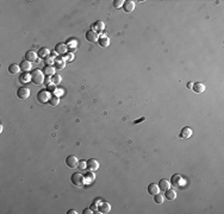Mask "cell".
Returning a JSON list of instances; mask_svg holds the SVG:
<instances>
[{"instance_id":"6da1fadb","label":"cell","mask_w":224,"mask_h":214,"mask_svg":"<svg viewBox=\"0 0 224 214\" xmlns=\"http://www.w3.org/2000/svg\"><path fill=\"white\" fill-rule=\"evenodd\" d=\"M30 75H31V82H32V83H35V85H37V86L44 83V74H43L41 70L35 69V70L31 72Z\"/></svg>"},{"instance_id":"7a4b0ae2","label":"cell","mask_w":224,"mask_h":214,"mask_svg":"<svg viewBox=\"0 0 224 214\" xmlns=\"http://www.w3.org/2000/svg\"><path fill=\"white\" fill-rule=\"evenodd\" d=\"M70 181L75 186V187H84L85 184V177L82 176V174L80 173H74L72 176H70Z\"/></svg>"},{"instance_id":"3957f363","label":"cell","mask_w":224,"mask_h":214,"mask_svg":"<svg viewBox=\"0 0 224 214\" xmlns=\"http://www.w3.org/2000/svg\"><path fill=\"white\" fill-rule=\"evenodd\" d=\"M30 97V89L26 87H19L17 89V98H19L20 100H26Z\"/></svg>"},{"instance_id":"277c9868","label":"cell","mask_w":224,"mask_h":214,"mask_svg":"<svg viewBox=\"0 0 224 214\" xmlns=\"http://www.w3.org/2000/svg\"><path fill=\"white\" fill-rule=\"evenodd\" d=\"M49 98H50V95H49L48 91H45V89H42V91H39V92L37 93V100H38V103H41V104L48 103V101H49Z\"/></svg>"},{"instance_id":"5b68a950","label":"cell","mask_w":224,"mask_h":214,"mask_svg":"<svg viewBox=\"0 0 224 214\" xmlns=\"http://www.w3.org/2000/svg\"><path fill=\"white\" fill-rule=\"evenodd\" d=\"M78 163H79V161L74 155H70L66 158V164L68 168H78Z\"/></svg>"},{"instance_id":"8992f818","label":"cell","mask_w":224,"mask_h":214,"mask_svg":"<svg viewBox=\"0 0 224 214\" xmlns=\"http://www.w3.org/2000/svg\"><path fill=\"white\" fill-rule=\"evenodd\" d=\"M55 52L59 54V55H66L67 51H68V46L65 44V43H57L55 45Z\"/></svg>"},{"instance_id":"52a82bcc","label":"cell","mask_w":224,"mask_h":214,"mask_svg":"<svg viewBox=\"0 0 224 214\" xmlns=\"http://www.w3.org/2000/svg\"><path fill=\"white\" fill-rule=\"evenodd\" d=\"M123 10H124L126 13L134 12V10H135V1H132V0H126V1H124V4H123Z\"/></svg>"},{"instance_id":"ba28073f","label":"cell","mask_w":224,"mask_h":214,"mask_svg":"<svg viewBox=\"0 0 224 214\" xmlns=\"http://www.w3.org/2000/svg\"><path fill=\"white\" fill-rule=\"evenodd\" d=\"M86 39L90 42V43H94V42H98V33L96 31H93L92 29L90 31L86 32Z\"/></svg>"},{"instance_id":"9c48e42d","label":"cell","mask_w":224,"mask_h":214,"mask_svg":"<svg viewBox=\"0 0 224 214\" xmlns=\"http://www.w3.org/2000/svg\"><path fill=\"white\" fill-rule=\"evenodd\" d=\"M87 169H88L90 171H96V170H98V169H99V162H98L97 159H94V158L88 159V161H87Z\"/></svg>"},{"instance_id":"30bf717a","label":"cell","mask_w":224,"mask_h":214,"mask_svg":"<svg viewBox=\"0 0 224 214\" xmlns=\"http://www.w3.org/2000/svg\"><path fill=\"white\" fill-rule=\"evenodd\" d=\"M111 211V205L109 202H102L99 206H98V212L99 213H109Z\"/></svg>"},{"instance_id":"8fae6325","label":"cell","mask_w":224,"mask_h":214,"mask_svg":"<svg viewBox=\"0 0 224 214\" xmlns=\"http://www.w3.org/2000/svg\"><path fill=\"white\" fill-rule=\"evenodd\" d=\"M37 57H38V55H36V52L32 51V50H29L25 54V60L29 61V62H38L39 60H37Z\"/></svg>"},{"instance_id":"7c38bea8","label":"cell","mask_w":224,"mask_h":214,"mask_svg":"<svg viewBox=\"0 0 224 214\" xmlns=\"http://www.w3.org/2000/svg\"><path fill=\"white\" fill-rule=\"evenodd\" d=\"M104 29H105V25H104V23H103V21H100V20L96 21V23L92 25V30H93V31H96L97 33L103 32V31H104Z\"/></svg>"},{"instance_id":"4fadbf2b","label":"cell","mask_w":224,"mask_h":214,"mask_svg":"<svg viewBox=\"0 0 224 214\" xmlns=\"http://www.w3.org/2000/svg\"><path fill=\"white\" fill-rule=\"evenodd\" d=\"M54 66H55V68H56V69L62 70V69H65L66 62H65V60H63V58H61V57H56V58L54 60Z\"/></svg>"},{"instance_id":"5bb4252c","label":"cell","mask_w":224,"mask_h":214,"mask_svg":"<svg viewBox=\"0 0 224 214\" xmlns=\"http://www.w3.org/2000/svg\"><path fill=\"white\" fill-rule=\"evenodd\" d=\"M191 136H192V130H191L188 126L184 127V128L180 131V138H182V139H187V138H190Z\"/></svg>"},{"instance_id":"9a60e30c","label":"cell","mask_w":224,"mask_h":214,"mask_svg":"<svg viewBox=\"0 0 224 214\" xmlns=\"http://www.w3.org/2000/svg\"><path fill=\"white\" fill-rule=\"evenodd\" d=\"M19 67H20V70H23V73H27V72L31 69V62H29V61H26V60H23V61L20 62Z\"/></svg>"},{"instance_id":"2e32d148","label":"cell","mask_w":224,"mask_h":214,"mask_svg":"<svg viewBox=\"0 0 224 214\" xmlns=\"http://www.w3.org/2000/svg\"><path fill=\"white\" fill-rule=\"evenodd\" d=\"M192 89L196 92V93H198V94H200V93H203L204 91H205V86H204V83H202V82H198V83H193V86H192Z\"/></svg>"},{"instance_id":"e0dca14e","label":"cell","mask_w":224,"mask_h":214,"mask_svg":"<svg viewBox=\"0 0 224 214\" xmlns=\"http://www.w3.org/2000/svg\"><path fill=\"white\" fill-rule=\"evenodd\" d=\"M180 182H181V176L179 174H175L171 177V184L174 186V187H179L180 186Z\"/></svg>"},{"instance_id":"ac0fdd59","label":"cell","mask_w":224,"mask_h":214,"mask_svg":"<svg viewBox=\"0 0 224 214\" xmlns=\"http://www.w3.org/2000/svg\"><path fill=\"white\" fill-rule=\"evenodd\" d=\"M160 184H157L159 186V188H160V190H162V192H166L167 189H169V187H171V183H169V181H167V180H160V182H159Z\"/></svg>"},{"instance_id":"d6986e66","label":"cell","mask_w":224,"mask_h":214,"mask_svg":"<svg viewBox=\"0 0 224 214\" xmlns=\"http://www.w3.org/2000/svg\"><path fill=\"white\" fill-rule=\"evenodd\" d=\"M160 192V188H159V186L156 184V183H150L149 186H148V193L150 194V195H155V194H157Z\"/></svg>"},{"instance_id":"ffe728a7","label":"cell","mask_w":224,"mask_h":214,"mask_svg":"<svg viewBox=\"0 0 224 214\" xmlns=\"http://www.w3.org/2000/svg\"><path fill=\"white\" fill-rule=\"evenodd\" d=\"M165 196H166L167 200L173 201V200H175V198H177V193H175V190H173V189H167L166 193H165Z\"/></svg>"},{"instance_id":"44dd1931","label":"cell","mask_w":224,"mask_h":214,"mask_svg":"<svg viewBox=\"0 0 224 214\" xmlns=\"http://www.w3.org/2000/svg\"><path fill=\"white\" fill-rule=\"evenodd\" d=\"M98 43H99V45H100L102 48H108V46L110 45V41H109V38H108L106 36L100 37V38L98 39Z\"/></svg>"},{"instance_id":"7402d4cb","label":"cell","mask_w":224,"mask_h":214,"mask_svg":"<svg viewBox=\"0 0 224 214\" xmlns=\"http://www.w3.org/2000/svg\"><path fill=\"white\" fill-rule=\"evenodd\" d=\"M19 70H20V67H19L18 64H16V63H13V64H10V66H8V72H10V74H12V75L18 74V73H19Z\"/></svg>"},{"instance_id":"603a6c76","label":"cell","mask_w":224,"mask_h":214,"mask_svg":"<svg viewBox=\"0 0 224 214\" xmlns=\"http://www.w3.org/2000/svg\"><path fill=\"white\" fill-rule=\"evenodd\" d=\"M51 106H57L59 105V103H60V97L59 95H56V94H53V95H50V98H49V101H48Z\"/></svg>"},{"instance_id":"cb8c5ba5","label":"cell","mask_w":224,"mask_h":214,"mask_svg":"<svg viewBox=\"0 0 224 214\" xmlns=\"http://www.w3.org/2000/svg\"><path fill=\"white\" fill-rule=\"evenodd\" d=\"M37 55H38V57H41V58H47L48 55H49V49H47V48H41V49L38 50V52H37Z\"/></svg>"},{"instance_id":"d4e9b609","label":"cell","mask_w":224,"mask_h":214,"mask_svg":"<svg viewBox=\"0 0 224 214\" xmlns=\"http://www.w3.org/2000/svg\"><path fill=\"white\" fill-rule=\"evenodd\" d=\"M44 74L48 76H53L55 74V69L53 68V66H45L44 67Z\"/></svg>"},{"instance_id":"484cf974","label":"cell","mask_w":224,"mask_h":214,"mask_svg":"<svg viewBox=\"0 0 224 214\" xmlns=\"http://www.w3.org/2000/svg\"><path fill=\"white\" fill-rule=\"evenodd\" d=\"M19 79H20V82H22V83H27L29 81H31V75H29L27 73H23Z\"/></svg>"},{"instance_id":"4316f807","label":"cell","mask_w":224,"mask_h":214,"mask_svg":"<svg viewBox=\"0 0 224 214\" xmlns=\"http://www.w3.org/2000/svg\"><path fill=\"white\" fill-rule=\"evenodd\" d=\"M61 76L59 75V74H54L53 76H51V83L53 85H59L60 82H61Z\"/></svg>"},{"instance_id":"83f0119b","label":"cell","mask_w":224,"mask_h":214,"mask_svg":"<svg viewBox=\"0 0 224 214\" xmlns=\"http://www.w3.org/2000/svg\"><path fill=\"white\" fill-rule=\"evenodd\" d=\"M154 202L155 204H157V205H161V204H163V196L161 195V194H155L154 195Z\"/></svg>"},{"instance_id":"f1b7e54d","label":"cell","mask_w":224,"mask_h":214,"mask_svg":"<svg viewBox=\"0 0 224 214\" xmlns=\"http://www.w3.org/2000/svg\"><path fill=\"white\" fill-rule=\"evenodd\" d=\"M85 181H86V182H92V181H94V174H92V171L87 173V175L85 176Z\"/></svg>"},{"instance_id":"f546056e","label":"cell","mask_w":224,"mask_h":214,"mask_svg":"<svg viewBox=\"0 0 224 214\" xmlns=\"http://www.w3.org/2000/svg\"><path fill=\"white\" fill-rule=\"evenodd\" d=\"M78 168H79V170H85L87 168V162L86 161H80L78 163Z\"/></svg>"},{"instance_id":"4dcf8cb0","label":"cell","mask_w":224,"mask_h":214,"mask_svg":"<svg viewBox=\"0 0 224 214\" xmlns=\"http://www.w3.org/2000/svg\"><path fill=\"white\" fill-rule=\"evenodd\" d=\"M123 4H124L123 0H114L113 1V7L114 8H120V7H123Z\"/></svg>"},{"instance_id":"1f68e13d","label":"cell","mask_w":224,"mask_h":214,"mask_svg":"<svg viewBox=\"0 0 224 214\" xmlns=\"http://www.w3.org/2000/svg\"><path fill=\"white\" fill-rule=\"evenodd\" d=\"M45 63H47V66L54 64V58H53V57H47V58H45Z\"/></svg>"},{"instance_id":"d6a6232c","label":"cell","mask_w":224,"mask_h":214,"mask_svg":"<svg viewBox=\"0 0 224 214\" xmlns=\"http://www.w3.org/2000/svg\"><path fill=\"white\" fill-rule=\"evenodd\" d=\"M48 91H50V92H54V91H56V87H55V85H49L48 86Z\"/></svg>"},{"instance_id":"836d02e7","label":"cell","mask_w":224,"mask_h":214,"mask_svg":"<svg viewBox=\"0 0 224 214\" xmlns=\"http://www.w3.org/2000/svg\"><path fill=\"white\" fill-rule=\"evenodd\" d=\"M145 120V117H142L141 119H137V120H135V124H138V122H142V121H144Z\"/></svg>"},{"instance_id":"e575fe53","label":"cell","mask_w":224,"mask_h":214,"mask_svg":"<svg viewBox=\"0 0 224 214\" xmlns=\"http://www.w3.org/2000/svg\"><path fill=\"white\" fill-rule=\"evenodd\" d=\"M91 213H93V212H92V210H90V208H86V210L84 211V214H91Z\"/></svg>"},{"instance_id":"d590c367","label":"cell","mask_w":224,"mask_h":214,"mask_svg":"<svg viewBox=\"0 0 224 214\" xmlns=\"http://www.w3.org/2000/svg\"><path fill=\"white\" fill-rule=\"evenodd\" d=\"M67 213L68 214H76V211H75V210H70V211H68Z\"/></svg>"},{"instance_id":"8d00e7d4","label":"cell","mask_w":224,"mask_h":214,"mask_svg":"<svg viewBox=\"0 0 224 214\" xmlns=\"http://www.w3.org/2000/svg\"><path fill=\"white\" fill-rule=\"evenodd\" d=\"M192 86H193V83H187V88H190V89H192Z\"/></svg>"},{"instance_id":"74e56055","label":"cell","mask_w":224,"mask_h":214,"mask_svg":"<svg viewBox=\"0 0 224 214\" xmlns=\"http://www.w3.org/2000/svg\"><path fill=\"white\" fill-rule=\"evenodd\" d=\"M91 210H93V211L97 210V206H96V205H92V206H91Z\"/></svg>"}]
</instances>
